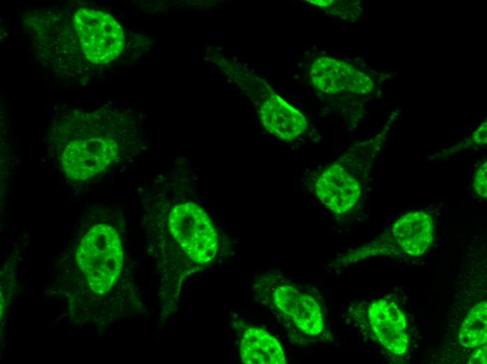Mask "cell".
<instances>
[{
	"label": "cell",
	"mask_w": 487,
	"mask_h": 364,
	"mask_svg": "<svg viewBox=\"0 0 487 364\" xmlns=\"http://www.w3.org/2000/svg\"><path fill=\"white\" fill-rule=\"evenodd\" d=\"M25 22L40 59L78 81L118 59L125 46L124 30L113 15L85 6L36 10Z\"/></svg>",
	"instance_id": "obj_1"
},
{
	"label": "cell",
	"mask_w": 487,
	"mask_h": 364,
	"mask_svg": "<svg viewBox=\"0 0 487 364\" xmlns=\"http://www.w3.org/2000/svg\"><path fill=\"white\" fill-rule=\"evenodd\" d=\"M46 143L54 164L67 179L86 182L132 160L139 140L127 113L102 106L61 111L48 127Z\"/></svg>",
	"instance_id": "obj_2"
},
{
	"label": "cell",
	"mask_w": 487,
	"mask_h": 364,
	"mask_svg": "<svg viewBox=\"0 0 487 364\" xmlns=\"http://www.w3.org/2000/svg\"><path fill=\"white\" fill-rule=\"evenodd\" d=\"M190 183L174 174L160 175L143 197L150 245L159 260L199 267L214 260L217 230L204 208L195 200Z\"/></svg>",
	"instance_id": "obj_3"
},
{
	"label": "cell",
	"mask_w": 487,
	"mask_h": 364,
	"mask_svg": "<svg viewBox=\"0 0 487 364\" xmlns=\"http://www.w3.org/2000/svg\"><path fill=\"white\" fill-rule=\"evenodd\" d=\"M117 221L110 210L92 207L78 220L66 250L87 293L98 299L115 288L125 265L123 235Z\"/></svg>",
	"instance_id": "obj_4"
},
{
	"label": "cell",
	"mask_w": 487,
	"mask_h": 364,
	"mask_svg": "<svg viewBox=\"0 0 487 364\" xmlns=\"http://www.w3.org/2000/svg\"><path fill=\"white\" fill-rule=\"evenodd\" d=\"M253 293L255 300L275 316L293 342L303 345L326 340L323 296L313 286L271 271L256 278Z\"/></svg>",
	"instance_id": "obj_5"
},
{
	"label": "cell",
	"mask_w": 487,
	"mask_h": 364,
	"mask_svg": "<svg viewBox=\"0 0 487 364\" xmlns=\"http://www.w3.org/2000/svg\"><path fill=\"white\" fill-rule=\"evenodd\" d=\"M311 82L317 90L327 94L350 92L364 94L373 88L372 79L345 62L322 57L311 66Z\"/></svg>",
	"instance_id": "obj_6"
},
{
	"label": "cell",
	"mask_w": 487,
	"mask_h": 364,
	"mask_svg": "<svg viewBox=\"0 0 487 364\" xmlns=\"http://www.w3.org/2000/svg\"><path fill=\"white\" fill-rule=\"evenodd\" d=\"M367 318L374 334L385 349L395 355L407 351V323L397 305L384 299L374 301L367 308Z\"/></svg>",
	"instance_id": "obj_7"
},
{
	"label": "cell",
	"mask_w": 487,
	"mask_h": 364,
	"mask_svg": "<svg viewBox=\"0 0 487 364\" xmlns=\"http://www.w3.org/2000/svg\"><path fill=\"white\" fill-rule=\"evenodd\" d=\"M316 194L321 202L337 214L349 211L360 196V186L341 164L327 167L316 183Z\"/></svg>",
	"instance_id": "obj_8"
},
{
	"label": "cell",
	"mask_w": 487,
	"mask_h": 364,
	"mask_svg": "<svg viewBox=\"0 0 487 364\" xmlns=\"http://www.w3.org/2000/svg\"><path fill=\"white\" fill-rule=\"evenodd\" d=\"M258 100L260 119L271 134L282 140L290 141L305 131L307 122L303 114L271 90Z\"/></svg>",
	"instance_id": "obj_9"
},
{
	"label": "cell",
	"mask_w": 487,
	"mask_h": 364,
	"mask_svg": "<svg viewBox=\"0 0 487 364\" xmlns=\"http://www.w3.org/2000/svg\"><path fill=\"white\" fill-rule=\"evenodd\" d=\"M393 234L405 253L413 256L423 255L434 239L432 219L423 211L410 212L395 222Z\"/></svg>",
	"instance_id": "obj_10"
},
{
	"label": "cell",
	"mask_w": 487,
	"mask_h": 364,
	"mask_svg": "<svg viewBox=\"0 0 487 364\" xmlns=\"http://www.w3.org/2000/svg\"><path fill=\"white\" fill-rule=\"evenodd\" d=\"M239 351L244 363H286L281 344L276 337L260 328L248 326L244 329Z\"/></svg>",
	"instance_id": "obj_11"
},
{
	"label": "cell",
	"mask_w": 487,
	"mask_h": 364,
	"mask_svg": "<svg viewBox=\"0 0 487 364\" xmlns=\"http://www.w3.org/2000/svg\"><path fill=\"white\" fill-rule=\"evenodd\" d=\"M487 302H481L467 314L459 330L460 343L467 348L486 345Z\"/></svg>",
	"instance_id": "obj_12"
},
{
	"label": "cell",
	"mask_w": 487,
	"mask_h": 364,
	"mask_svg": "<svg viewBox=\"0 0 487 364\" xmlns=\"http://www.w3.org/2000/svg\"><path fill=\"white\" fill-rule=\"evenodd\" d=\"M486 162H484L477 170L474 179V187L477 193L483 198H486L487 195V166Z\"/></svg>",
	"instance_id": "obj_13"
},
{
	"label": "cell",
	"mask_w": 487,
	"mask_h": 364,
	"mask_svg": "<svg viewBox=\"0 0 487 364\" xmlns=\"http://www.w3.org/2000/svg\"><path fill=\"white\" fill-rule=\"evenodd\" d=\"M486 345H484L479 347V349L470 358L469 363L486 364Z\"/></svg>",
	"instance_id": "obj_14"
},
{
	"label": "cell",
	"mask_w": 487,
	"mask_h": 364,
	"mask_svg": "<svg viewBox=\"0 0 487 364\" xmlns=\"http://www.w3.org/2000/svg\"><path fill=\"white\" fill-rule=\"evenodd\" d=\"M474 141L479 145L486 144V122H484L472 134Z\"/></svg>",
	"instance_id": "obj_15"
}]
</instances>
